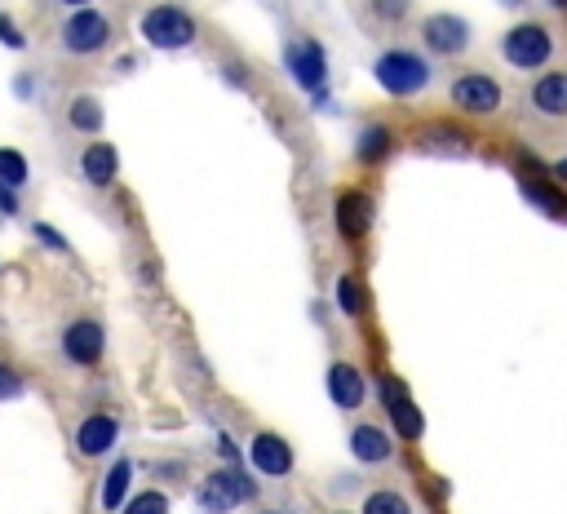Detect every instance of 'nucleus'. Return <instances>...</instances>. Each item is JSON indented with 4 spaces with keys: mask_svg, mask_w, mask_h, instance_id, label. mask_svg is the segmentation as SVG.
<instances>
[{
    "mask_svg": "<svg viewBox=\"0 0 567 514\" xmlns=\"http://www.w3.org/2000/svg\"><path fill=\"white\" fill-rule=\"evenodd\" d=\"M373 76L386 94L408 98L430 85V63L421 54H408V49H390V54H381L373 63Z\"/></svg>",
    "mask_w": 567,
    "mask_h": 514,
    "instance_id": "obj_1",
    "label": "nucleus"
},
{
    "mask_svg": "<svg viewBox=\"0 0 567 514\" xmlns=\"http://www.w3.org/2000/svg\"><path fill=\"white\" fill-rule=\"evenodd\" d=\"M253 497H257V488L244 470H213V475L195 488V501H200L204 514H231L235 506H244V501H253Z\"/></svg>",
    "mask_w": 567,
    "mask_h": 514,
    "instance_id": "obj_2",
    "label": "nucleus"
},
{
    "mask_svg": "<svg viewBox=\"0 0 567 514\" xmlns=\"http://www.w3.org/2000/svg\"><path fill=\"white\" fill-rule=\"evenodd\" d=\"M142 36L156 49H187L195 40V18L182 5H156L142 14Z\"/></svg>",
    "mask_w": 567,
    "mask_h": 514,
    "instance_id": "obj_3",
    "label": "nucleus"
},
{
    "mask_svg": "<svg viewBox=\"0 0 567 514\" xmlns=\"http://www.w3.org/2000/svg\"><path fill=\"white\" fill-rule=\"evenodd\" d=\"M501 54H505V63H510V67L532 71V67H541L545 58L554 54V36L545 32L541 23H519V27H510V32H505Z\"/></svg>",
    "mask_w": 567,
    "mask_h": 514,
    "instance_id": "obj_4",
    "label": "nucleus"
},
{
    "mask_svg": "<svg viewBox=\"0 0 567 514\" xmlns=\"http://www.w3.org/2000/svg\"><path fill=\"white\" fill-rule=\"evenodd\" d=\"M284 67L293 71V80L306 89V94H324V80H328V58H324V45L311 36H297L288 40L284 49Z\"/></svg>",
    "mask_w": 567,
    "mask_h": 514,
    "instance_id": "obj_5",
    "label": "nucleus"
},
{
    "mask_svg": "<svg viewBox=\"0 0 567 514\" xmlns=\"http://www.w3.org/2000/svg\"><path fill=\"white\" fill-rule=\"evenodd\" d=\"M107 45H111V23H107V14H98V9L85 5L63 23V49L67 54L89 58V54H98V49H107Z\"/></svg>",
    "mask_w": 567,
    "mask_h": 514,
    "instance_id": "obj_6",
    "label": "nucleus"
},
{
    "mask_svg": "<svg viewBox=\"0 0 567 514\" xmlns=\"http://www.w3.org/2000/svg\"><path fill=\"white\" fill-rule=\"evenodd\" d=\"M452 102L461 111H474V116H488V111L501 107V85L483 71H470V76H457L452 80Z\"/></svg>",
    "mask_w": 567,
    "mask_h": 514,
    "instance_id": "obj_7",
    "label": "nucleus"
},
{
    "mask_svg": "<svg viewBox=\"0 0 567 514\" xmlns=\"http://www.w3.org/2000/svg\"><path fill=\"white\" fill-rule=\"evenodd\" d=\"M421 40H426V49H435V54H461V49H470V23L457 14H430L426 23H421Z\"/></svg>",
    "mask_w": 567,
    "mask_h": 514,
    "instance_id": "obj_8",
    "label": "nucleus"
},
{
    "mask_svg": "<svg viewBox=\"0 0 567 514\" xmlns=\"http://www.w3.org/2000/svg\"><path fill=\"white\" fill-rule=\"evenodd\" d=\"M102 346H107V337H102V324H94V320H76L63 328V355L71 364L94 368L102 359Z\"/></svg>",
    "mask_w": 567,
    "mask_h": 514,
    "instance_id": "obj_9",
    "label": "nucleus"
},
{
    "mask_svg": "<svg viewBox=\"0 0 567 514\" xmlns=\"http://www.w3.org/2000/svg\"><path fill=\"white\" fill-rule=\"evenodd\" d=\"M373 218H377L373 195H364V191H346L342 200H337V231H342L346 240H359V235H368Z\"/></svg>",
    "mask_w": 567,
    "mask_h": 514,
    "instance_id": "obj_10",
    "label": "nucleus"
},
{
    "mask_svg": "<svg viewBox=\"0 0 567 514\" xmlns=\"http://www.w3.org/2000/svg\"><path fill=\"white\" fill-rule=\"evenodd\" d=\"M249 461H253V470H262V475H271V479H280L293 470V448L284 444L280 435H253V444H249Z\"/></svg>",
    "mask_w": 567,
    "mask_h": 514,
    "instance_id": "obj_11",
    "label": "nucleus"
},
{
    "mask_svg": "<svg viewBox=\"0 0 567 514\" xmlns=\"http://www.w3.org/2000/svg\"><path fill=\"white\" fill-rule=\"evenodd\" d=\"M381 404H386V413L390 421H395V435H404V439H421V413L412 408V399L404 395V386L399 382H381Z\"/></svg>",
    "mask_w": 567,
    "mask_h": 514,
    "instance_id": "obj_12",
    "label": "nucleus"
},
{
    "mask_svg": "<svg viewBox=\"0 0 567 514\" xmlns=\"http://www.w3.org/2000/svg\"><path fill=\"white\" fill-rule=\"evenodd\" d=\"M116 439H120V421L107 417V413L85 417L76 430V448L85 452V457H102L107 448H116Z\"/></svg>",
    "mask_w": 567,
    "mask_h": 514,
    "instance_id": "obj_13",
    "label": "nucleus"
},
{
    "mask_svg": "<svg viewBox=\"0 0 567 514\" xmlns=\"http://www.w3.org/2000/svg\"><path fill=\"white\" fill-rule=\"evenodd\" d=\"M328 395H333L337 408H359L364 404V395H368L364 373H359L355 364H342V359H337V364L328 368Z\"/></svg>",
    "mask_w": 567,
    "mask_h": 514,
    "instance_id": "obj_14",
    "label": "nucleus"
},
{
    "mask_svg": "<svg viewBox=\"0 0 567 514\" xmlns=\"http://www.w3.org/2000/svg\"><path fill=\"white\" fill-rule=\"evenodd\" d=\"M80 173H85L94 187H111L120 173V151L111 147V142H94V147H85V156H80Z\"/></svg>",
    "mask_w": 567,
    "mask_h": 514,
    "instance_id": "obj_15",
    "label": "nucleus"
},
{
    "mask_svg": "<svg viewBox=\"0 0 567 514\" xmlns=\"http://www.w3.org/2000/svg\"><path fill=\"white\" fill-rule=\"evenodd\" d=\"M350 452H355V461H364V466L390 461V435L377 426H355L350 430Z\"/></svg>",
    "mask_w": 567,
    "mask_h": 514,
    "instance_id": "obj_16",
    "label": "nucleus"
},
{
    "mask_svg": "<svg viewBox=\"0 0 567 514\" xmlns=\"http://www.w3.org/2000/svg\"><path fill=\"white\" fill-rule=\"evenodd\" d=\"M532 107L545 111V116H563V111H567V76H563V71H550L545 80H536Z\"/></svg>",
    "mask_w": 567,
    "mask_h": 514,
    "instance_id": "obj_17",
    "label": "nucleus"
},
{
    "mask_svg": "<svg viewBox=\"0 0 567 514\" xmlns=\"http://www.w3.org/2000/svg\"><path fill=\"white\" fill-rule=\"evenodd\" d=\"M129 479H133V461H116L102 479V510H120L129 497Z\"/></svg>",
    "mask_w": 567,
    "mask_h": 514,
    "instance_id": "obj_18",
    "label": "nucleus"
},
{
    "mask_svg": "<svg viewBox=\"0 0 567 514\" xmlns=\"http://www.w3.org/2000/svg\"><path fill=\"white\" fill-rule=\"evenodd\" d=\"M67 120H71V129H80V133H98L102 129V102L98 98H71V107H67Z\"/></svg>",
    "mask_w": 567,
    "mask_h": 514,
    "instance_id": "obj_19",
    "label": "nucleus"
},
{
    "mask_svg": "<svg viewBox=\"0 0 567 514\" xmlns=\"http://www.w3.org/2000/svg\"><path fill=\"white\" fill-rule=\"evenodd\" d=\"M390 147H395V138H390V129L373 125V129H364V133H359V160H364V164L386 160V156H390Z\"/></svg>",
    "mask_w": 567,
    "mask_h": 514,
    "instance_id": "obj_20",
    "label": "nucleus"
},
{
    "mask_svg": "<svg viewBox=\"0 0 567 514\" xmlns=\"http://www.w3.org/2000/svg\"><path fill=\"white\" fill-rule=\"evenodd\" d=\"M27 182V160L14 147H0V191H18Z\"/></svg>",
    "mask_w": 567,
    "mask_h": 514,
    "instance_id": "obj_21",
    "label": "nucleus"
},
{
    "mask_svg": "<svg viewBox=\"0 0 567 514\" xmlns=\"http://www.w3.org/2000/svg\"><path fill=\"white\" fill-rule=\"evenodd\" d=\"M337 306H342L346 315H364L368 297H364V284H359L355 275H342V280H337Z\"/></svg>",
    "mask_w": 567,
    "mask_h": 514,
    "instance_id": "obj_22",
    "label": "nucleus"
},
{
    "mask_svg": "<svg viewBox=\"0 0 567 514\" xmlns=\"http://www.w3.org/2000/svg\"><path fill=\"white\" fill-rule=\"evenodd\" d=\"M364 514H412V506H408L404 492L381 488V492H373V497L364 501Z\"/></svg>",
    "mask_w": 567,
    "mask_h": 514,
    "instance_id": "obj_23",
    "label": "nucleus"
},
{
    "mask_svg": "<svg viewBox=\"0 0 567 514\" xmlns=\"http://www.w3.org/2000/svg\"><path fill=\"white\" fill-rule=\"evenodd\" d=\"M120 514H169V497L164 492H138L133 501L120 506Z\"/></svg>",
    "mask_w": 567,
    "mask_h": 514,
    "instance_id": "obj_24",
    "label": "nucleus"
},
{
    "mask_svg": "<svg viewBox=\"0 0 567 514\" xmlns=\"http://www.w3.org/2000/svg\"><path fill=\"white\" fill-rule=\"evenodd\" d=\"M408 5H412V0H373V9H377V18H386V23H404V14H408Z\"/></svg>",
    "mask_w": 567,
    "mask_h": 514,
    "instance_id": "obj_25",
    "label": "nucleus"
},
{
    "mask_svg": "<svg viewBox=\"0 0 567 514\" xmlns=\"http://www.w3.org/2000/svg\"><path fill=\"white\" fill-rule=\"evenodd\" d=\"M18 395H23V377L0 364V399H18Z\"/></svg>",
    "mask_w": 567,
    "mask_h": 514,
    "instance_id": "obj_26",
    "label": "nucleus"
},
{
    "mask_svg": "<svg viewBox=\"0 0 567 514\" xmlns=\"http://www.w3.org/2000/svg\"><path fill=\"white\" fill-rule=\"evenodd\" d=\"M528 195H532V200H541V204H545V209H550V213H563L559 195H550V191L541 187V182H528Z\"/></svg>",
    "mask_w": 567,
    "mask_h": 514,
    "instance_id": "obj_27",
    "label": "nucleus"
},
{
    "mask_svg": "<svg viewBox=\"0 0 567 514\" xmlns=\"http://www.w3.org/2000/svg\"><path fill=\"white\" fill-rule=\"evenodd\" d=\"M0 40H5L9 49H23V45H27V40H23V32H18V27L9 23V18H0Z\"/></svg>",
    "mask_w": 567,
    "mask_h": 514,
    "instance_id": "obj_28",
    "label": "nucleus"
},
{
    "mask_svg": "<svg viewBox=\"0 0 567 514\" xmlns=\"http://www.w3.org/2000/svg\"><path fill=\"white\" fill-rule=\"evenodd\" d=\"M36 240H45L49 249H67V240H63V235H58L54 226H45V222H36Z\"/></svg>",
    "mask_w": 567,
    "mask_h": 514,
    "instance_id": "obj_29",
    "label": "nucleus"
},
{
    "mask_svg": "<svg viewBox=\"0 0 567 514\" xmlns=\"http://www.w3.org/2000/svg\"><path fill=\"white\" fill-rule=\"evenodd\" d=\"M0 209H5V213H14V209H18V200H14V191H0Z\"/></svg>",
    "mask_w": 567,
    "mask_h": 514,
    "instance_id": "obj_30",
    "label": "nucleus"
},
{
    "mask_svg": "<svg viewBox=\"0 0 567 514\" xmlns=\"http://www.w3.org/2000/svg\"><path fill=\"white\" fill-rule=\"evenodd\" d=\"M63 5H76V9H85V5H89V0H63Z\"/></svg>",
    "mask_w": 567,
    "mask_h": 514,
    "instance_id": "obj_31",
    "label": "nucleus"
},
{
    "mask_svg": "<svg viewBox=\"0 0 567 514\" xmlns=\"http://www.w3.org/2000/svg\"><path fill=\"white\" fill-rule=\"evenodd\" d=\"M554 5H559V9H563V5H567V0H554Z\"/></svg>",
    "mask_w": 567,
    "mask_h": 514,
    "instance_id": "obj_32",
    "label": "nucleus"
}]
</instances>
